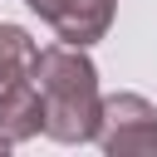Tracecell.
<instances>
[{
    "mask_svg": "<svg viewBox=\"0 0 157 157\" xmlns=\"http://www.w3.org/2000/svg\"><path fill=\"white\" fill-rule=\"evenodd\" d=\"M29 83L39 88V103H44V137H54L64 147L93 142L103 93H98V69L83 49H74V44L39 49L29 64Z\"/></svg>",
    "mask_w": 157,
    "mask_h": 157,
    "instance_id": "1",
    "label": "cell"
},
{
    "mask_svg": "<svg viewBox=\"0 0 157 157\" xmlns=\"http://www.w3.org/2000/svg\"><path fill=\"white\" fill-rule=\"evenodd\" d=\"M93 142L108 157H157V108L142 93H108V98H98Z\"/></svg>",
    "mask_w": 157,
    "mask_h": 157,
    "instance_id": "2",
    "label": "cell"
},
{
    "mask_svg": "<svg viewBox=\"0 0 157 157\" xmlns=\"http://www.w3.org/2000/svg\"><path fill=\"white\" fill-rule=\"evenodd\" d=\"M39 132H44V103H39V88L29 83V74L0 83V137L15 147Z\"/></svg>",
    "mask_w": 157,
    "mask_h": 157,
    "instance_id": "3",
    "label": "cell"
},
{
    "mask_svg": "<svg viewBox=\"0 0 157 157\" xmlns=\"http://www.w3.org/2000/svg\"><path fill=\"white\" fill-rule=\"evenodd\" d=\"M113 10H118V0H64V10L54 20L59 44H74V49L98 44L113 25Z\"/></svg>",
    "mask_w": 157,
    "mask_h": 157,
    "instance_id": "4",
    "label": "cell"
},
{
    "mask_svg": "<svg viewBox=\"0 0 157 157\" xmlns=\"http://www.w3.org/2000/svg\"><path fill=\"white\" fill-rule=\"evenodd\" d=\"M34 39H29V29H20V25H0V83H10V78H25L29 74V64H34Z\"/></svg>",
    "mask_w": 157,
    "mask_h": 157,
    "instance_id": "5",
    "label": "cell"
},
{
    "mask_svg": "<svg viewBox=\"0 0 157 157\" xmlns=\"http://www.w3.org/2000/svg\"><path fill=\"white\" fill-rule=\"evenodd\" d=\"M25 5H29L39 20H49V25H54V20H59V10H64V0H25Z\"/></svg>",
    "mask_w": 157,
    "mask_h": 157,
    "instance_id": "6",
    "label": "cell"
},
{
    "mask_svg": "<svg viewBox=\"0 0 157 157\" xmlns=\"http://www.w3.org/2000/svg\"><path fill=\"white\" fill-rule=\"evenodd\" d=\"M5 147H10V142H5V137H0V157H5Z\"/></svg>",
    "mask_w": 157,
    "mask_h": 157,
    "instance_id": "7",
    "label": "cell"
}]
</instances>
